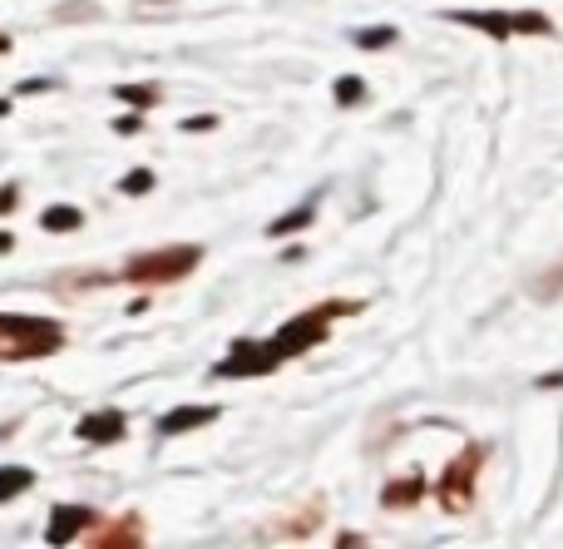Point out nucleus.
I'll return each instance as SVG.
<instances>
[{"instance_id":"19","label":"nucleus","mask_w":563,"mask_h":549,"mask_svg":"<svg viewBox=\"0 0 563 549\" xmlns=\"http://www.w3.org/2000/svg\"><path fill=\"white\" fill-rule=\"evenodd\" d=\"M5 50H10V40H5V35H0V55H5Z\"/></svg>"},{"instance_id":"10","label":"nucleus","mask_w":563,"mask_h":549,"mask_svg":"<svg viewBox=\"0 0 563 549\" xmlns=\"http://www.w3.org/2000/svg\"><path fill=\"white\" fill-rule=\"evenodd\" d=\"M420 491H426V485H420V481H400V485H390L386 505H406V501H420Z\"/></svg>"},{"instance_id":"11","label":"nucleus","mask_w":563,"mask_h":549,"mask_svg":"<svg viewBox=\"0 0 563 549\" xmlns=\"http://www.w3.org/2000/svg\"><path fill=\"white\" fill-rule=\"evenodd\" d=\"M390 40H396V30H361L356 45L361 50H380V45H390Z\"/></svg>"},{"instance_id":"18","label":"nucleus","mask_w":563,"mask_h":549,"mask_svg":"<svg viewBox=\"0 0 563 549\" xmlns=\"http://www.w3.org/2000/svg\"><path fill=\"white\" fill-rule=\"evenodd\" d=\"M0 253H10V233H0Z\"/></svg>"},{"instance_id":"7","label":"nucleus","mask_w":563,"mask_h":549,"mask_svg":"<svg viewBox=\"0 0 563 549\" xmlns=\"http://www.w3.org/2000/svg\"><path fill=\"white\" fill-rule=\"evenodd\" d=\"M35 485V475L25 471V465H0V501H10V495L30 491Z\"/></svg>"},{"instance_id":"13","label":"nucleus","mask_w":563,"mask_h":549,"mask_svg":"<svg viewBox=\"0 0 563 549\" xmlns=\"http://www.w3.org/2000/svg\"><path fill=\"white\" fill-rule=\"evenodd\" d=\"M311 223V208H297V213H291V218H277V223H273V233L282 238V233H291V228H307Z\"/></svg>"},{"instance_id":"14","label":"nucleus","mask_w":563,"mask_h":549,"mask_svg":"<svg viewBox=\"0 0 563 549\" xmlns=\"http://www.w3.org/2000/svg\"><path fill=\"white\" fill-rule=\"evenodd\" d=\"M119 99H124V105H154V89H139V85H124V89H119Z\"/></svg>"},{"instance_id":"6","label":"nucleus","mask_w":563,"mask_h":549,"mask_svg":"<svg viewBox=\"0 0 563 549\" xmlns=\"http://www.w3.org/2000/svg\"><path fill=\"white\" fill-rule=\"evenodd\" d=\"M213 416H218L213 406H188V411L164 416V421H158V431H164V436H174V431H194V426H208Z\"/></svg>"},{"instance_id":"15","label":"nucleus","mask_w":563,"mask_h":549,"mask_svg":"<svg viewBox=\"0 0 563 549\" xmlns=\"http://www.w3.org/2000/svg\"><path fill=\"white\" fill-rule=\"evenodd\" d=\"M148 188H154V174H148V168H139V174L124 178V194H148Z\"/></svg>"},{"instance_id":"17","label":"nucleus","mask_w":563,"mask_h":549,"mask_svg":"<svg viewBox=\"0 0 563 549\" xmlns=\"http://www.w3.org/2000/svg\"><path fill=\"white\" fill-rule=\"evenodd\" d=\"M544 386H563V372H554V376H544Z\"/></svg>"},{"instance_id":"4","label":"nucleus","mask_w":563,"mask_h":549,"mask_svg":"<svg viewBox=\"0 0 563 549\" xmlns=\"http://www.w3.org/2000/svg\"><path fill=\"white\" fill-rule=\"evenodd\" d=\"M95 520V515L85 510V505H59L55 515H49V545H65V540H75L85 525Z\"/></svg>"},{"instance_id":"3","label":"nucleus","mask_w":563,"mask_h":549,"mask_svg":"<svg viewBox=\"0 0 563 549\" xmlns=\"http://www.w3.org/2000/svg\"><path fill=\"white\" fill-rule=\"evenodd\" d=\"M311 342H321V317H301V322H287L273 347H277V356H291V352H301V347H311Z\"/></svg>"},{"instance_id":"12","label":"nucleus","mask_w":563,"mask_h":549,"mask_svg":"<svg viewBox=\"0 0 563 549\" xmlns=\"http://www.w3.org/2000/svg\"><path fill=\"white\" fill-rule=\"evenodd\" d=\"M361 89H366V85H361V79H356V75L336 79V99H341V105H356V99H361Z\"/></svg>"},{"instance_id":"1","label":"nucleus","mask_w":563,"mask_h":549,"mask_svg":"<svg viewBox=\"0 0 563 549\" xmlns=\"http://www.w3.org/2000/svg\"><path fill=\"white\" fill-rule=\"evenodd\" d=\"M282 362L277 347H257V342H238L233 356H228L223 366H218V376H257V372H273Z\"/></svg>"},{"instance_id":"2","label":"nucleus","mask_w":563,"mask_h":549,"mask_svg":"<svg viewBox=\"0 0 563 549\" xmlns=\"http://www.w3.org/2000/svg\"><path fill=\"white\" fill-rule=\"evenodd\" d=\"M194 263H198V248H168L164 257H139V263L129 267V277H178Z\"/></svg>"},{"instance_id":"16","label":"nucleus","mask_w":563,"mask_h":549,"mask_svg":"<svg viewBox=\"0 0 563 549\" xmlns=\"http://www.w3.org/2000/svg\"><path fill=\"white\" fill-rule=\"evenodd\" d=\"M15 204V188H5V194H0V208H10Z\"/></svg>"},{"instance_id":"8","label":"nucleus","mask_w":563,"mask_h":549,"mask_svg":"<svg viewBox=\"0 0 563 549\" xmlns=\"http://www.w3.org/2000/svg\"><path fill=\"white\" fill-rule=\"evenodd\" d=\"M460 20H465V25H479V30H489V35H499V40H505L509 30H515V25H509V20H499V15H485V10H465V15H460Z\"/></svg>"},{"instance_id":"9","label":"nucleus","mask_w":563,"mask_h":549,"mask_svg":"<svg viewBox=\"0 0 563 549\" xmlns=\"http://www.w3.org/2000/svg\"><path fill=\"white\" fill-rule=\"evenodd\" d=\"M40 223H45L49 233H69V228H79V213H75V208H49Z\"/></svg>"},{"instance_id":"5","label":"nucleus","mask_w":563,"mask_h":549,"mask_svg":"<svg viewBox=\"0 0 563 549\" xmlns=\"http://www.w3.org/2000/svg\"><path fill=\"white\" fill-rule=\"evenodd\" d=\"M79 436H85V441H119V436H124V416L119 411H99V416H85V421H79Z\"/></svg>"}]
</instances>
